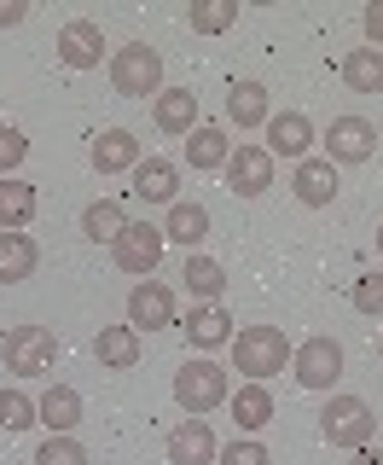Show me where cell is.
<instances>
[{"instance_id": "obj_1", "label": "cell", "mask_w": 383, "mask_h": 465, "mask_svg": "<svg viewBox=\"0 0 383 465\" xmlns=\"http://www.w3.org/2000/svg\"><path fill=\"white\" fill-rule=\"evenodd\" d=\"M227 349H232V372H244L250 384H268L290 361V338L279 326H244V331H232Z\"/></svg>"}, {"instance_id": "obj_2", "label": "cell", "mask_w": 383, "mask_h": 465, "mask_svg": "<svg viewBox=\"0 0 383 465\" xmlns=\"http://www.w3.org/2000/svg\"><path fill=\"white\" fill-rule=\"evenodd\" d=\"M111 87L128 99H157L163 94V53L145 47V41H128V47L111 53Z\"/></svg>"}, {"instance_id": "obj_3", "label": "cell", "mask_w": 383, "mask_h": 465, "mask_svg": "<svg viewBox=\"0 0 383 465\" xmlns=\"http://www.w3.org/2000/svg\"><path fill=\"white\" fill-rule=\"evenodd\" d=\"M232 396V384H227V367H215L210 355H198V361H186L181 372H174V401L186 407V419H203V413H215L221 401Z\"/></svg>"}, {"instance_id": "obj_4", "label": "cell", "mask_w": 383, "mask_h": 465, "mask_svg": "<svg viewBox=\"0 0 383 465\" xmlns=\"http://www.w3.org/2000/svg\"><path fill=\"white\" fill-rule=\"evenodd\" d=\"M372 430H378V413H372V401H360V396H331L326 413H319V436H326L331 448H349V454L372 442Z\"/></svg>"}, {"instance_id": "obj_5", "label": "cell", "mask_w": 383, "mask_h": 465, "mask_svg": "<svg viewBox=\"0 0 383 465\" xmlns=\"http://www.w3.org/2000/svg\"><path fill=\"white\" fill-rule=\"evenodd\" d=\"M0 355H6V372L41 378V372H53V361H58V338H53V326H12L6 343H0Z\"/></svg>"}, {"instance_id": "obj_6", "label": "cell", "mask_w": 383, "mask_h": 465, "mask_svg": "<svg viewBox=\"0 0 383 465\" xmlns=\"http://www.w3.org/2000/svg\"><path fill=\"white\" fill-rule=\"evenodd\" d=\"M163 227L157 222H128L123 227V239L111 244V256H116V268L123 273H140V280H152L157 273V262H163Z\"/></svg>"}, {"instance_id": "obj_7", "label": "cell", "mask_w": 383, "mask_h": 465, "mask_svg": "<svg viewBox=\"0 0 383 465\" xmlns=\"http://www.w3.org/2000/svg\"><path fill=\"white\" fill-rule=\"evenodd\" d=\"M290 367H297L302 390H331L337 378H343V343L319 331V338H308V343L290 349Z\"/></svg>"}, {"instance_id": "obj_8", "label": "cell", "mask_w": 383, "mask_h": 465, "mask_svg": "<svg viewBox=\"0 0 383 465\" xmlns=\"http://www.w3.org/2000/svg\"><path fill=\"white\" fill-rule=\"evenodd\" d=\"M372 152H378V123H366V116H331L326 163H366Z\"/></svg>"}, {"instance_id": "obj_9", "label": "cell", "mask_w": 383, "mask_h": 465, "mask_svg": "<svg viewBox=\"0 0 383 465\" xmlns=\"http://www.w3.org/2000/svg\"><path fill=\"white\" fill-rule=\"evenodd\" d=\"M227 186L239 198H261L273 186V152L268 145H232V157H227Z\"/></svg>"}, {"instance_id": "obj_10", "label": "cell", "mask_w": 383, "mask_h": 465, "mask_svg": "<svg viewBox=\"0 0 383 465\" xmlns=\"http://www.w3.org/2000/svg\"><path fill=\"white\" fill-rule=\"evenodd\" d=\"M58 58H64L70 70H99L105 64V29L93 18H70L58 29Z\"/></svg>"}, {"instance_id": "obj_11", "label": "cell", "mask_w": 383, "mask_h": 465, "mask_svg": "<svg viewBox=\"0 0 383 465\" xmlns=\"http://www.w3.org/2000/svg\"><path fill=\"white\" fill-rule=\"evenodd\" d=\"M128 326H145V331H163L174 326V291L163 280H140L134 291H128Z\"/></svg>"}, {"instance_id": "obj_12", "label": "cell", "mask_w": 383, "mask_h": 465, "mask_svg": "<svg viewBox=\"0 0 383 465\" xmlns=\"http://www.w3.org/2000/svg\"><path fill=\"white\" fill-rule=\"evenodd\" d=\"M163 448H169V465H215V454H221L210 419H181Z\"/></svg>"}, {"instance_id": "obj_13", "label": "cell", "mask_w": 383, "mask_h": 465, "mask_svg": "<svg viewBox=\"0 0 383 465\" xmlns=\"http://www.w3.org/2000/svg\"><path fill=\"white\" fill-rule=\"evenodd\" d=\"M290 193H297V203H308V210H331L337 203V163H326V157H302L297 174H290Z\"/></svg>"}, {"instance_id": "obj_14", "label": "cell", "mask_w": 383, "mask_h": 465, "mask_svg": "<svg viewBox=\"0 0 383 465\" xmlns=\"http://www.w3.org/2000/svg\"><path fill=\"white\" fill-rule=\"evenodd\" d=\"M308 145H314V123H308L302 111H273V116H268V152H273V157L302 163Z\"/></svg>"}, {"instance_id": "obj_15", "label": "cell", "mask_w": 383, "mask_h": 465, "mask_svg": "<svg viewBox=\"0 0 383 465\" xmlns=\"http://www.w3.org/2000/svg\"><path fill=\"white\" fill-rule=\"evenodd\" d=\"M134 193L140 203H181V169L169 163V157H140L134 163Z\"/></svg>"}, {"instance_id": "obj_16", "label": "cell", "mask_w": 383, "mask_h": 465, "mask_svg": "<svg viewBox=\"0 0 383 465\" xmlns=\"http://www.w3.org/2000/svg\"><path fill=\"white\" fill-rule=\"evenodd\" d=\"M140 134L134 128H105V134L93 140V169L99 174H134V163H140Z\"/></svg>"}, {"instance_id": "obj_17", "label": "cell", "mask_w": 383, "mask_h": 465, "mask_svg": "<svg viewBox=\"0 0 383 465\" xmlns=\"http://www.w3.org/2000/svg\"><path fill=\"white\" fill-rule=\"evenodd\" d=\"M152 123L163 128V134H192V128H198V94H192V87H163V94L152 99Z\"/></svg>"}, {"instance_id": "obj_18", "label": "cell", "mask_w": 383, "mask_h": 465, "mask_svg": "<svg viewBox=\"0 0 383 465\" xmlns=\"http://www.w3.org/2000/svg\"><path fill=\"white\" fill-rule=\"evenodd\" d=\"M268 116H273V94L261 82H232L227 87V123H239V128H268Z\"/></svg>"}, {"instance_id": "obj_19", "label": "cell", "mask_w": 383, "mask_h": 465, "mask_svg": "<svg viewBox=\"0 0 383 465\" xmlns=\"http://www.w3.org/2000/svg\"><path fill=\"white\" fill-rule=\"evenodd\" d=\"M227 157H232V140H227V128H221V123H198L186 134V163L192 169H203V174L227 169Z\"/></svg>"}, {"instance_id": "obj_20", "label": "cell", "mask_w": 383, "mask_h": 465, "mask_svg": "<svg viewBox=\"0 0 383 465\" xmlns=\"http://www.w3.org/2000/svg\"><path fill=\"white\" fill-rule=\"evenodd\" d=\"M163 239H169V244H186V251H198V244L210 239V210H203V203H192V198L169 203V215H163Z\"/></svg>"}, {"instance_id": "obj_21", "label": "cell", "mask_w": 383, "mask_h": 465, "mask_svg": "<svg viewBox=\"0 0 383 465\" xmlns=\"http://www.w3.org/2000/svg\"><path fill=\"white\" fill-rule=\"evenodd\" d=\"M93 355L105 372H134L140 367V331L134 326H105L93 338Z\"/></svg>"}, {"instance_id": "obj_22", "label": "cell", "mask_w": 383, "mask_h": 465, "mask_svg": "<svg viewBox=\"0 0 383 465\" xmlns=\"http://www.w3.org/2000/svg\"><path fill=\"white\" fill-rule=\"evenodd\" d=\"M186 338H192V349H227L232 343V314L221 309V302H198L192 309V320H186Z\"/></svg>"}, {"instance_id": "obj_23", "label": "cell", "mask_w": 383, "mask_h": 465, "mask_svg": "<svg viewBox=\"0 0 383 465\" xmlns=\"http://www.w3.org/2000/svg\"><path fill=\"white\" fill-rule=\"evenodd\" d=\"M41 268V244L29 232H0V285H24Z\"/></svg>"}, {"instance_id": "obj_24", "label": "cell", "mask_w": 383, "mask_h": 465, "mask_svg": "<svg viewBox=\"0 0 383 465\" xmlns=\"http://www.w3.org/2000/svg\"><path fill=\"white\" fill-rule=\"evenodd\" d=\"M35 413H41V425H47V436H70L82 425V396L70 384H47V396L35 401Z\"/></svg>"}, {"instance_id": "obj_25", "label": "cell", "mask_w": 383, "mask_h": 465, "mask_svg": "<svg viewBox=\"0 0 383 465\" xmlns=\"http://www.w3.org/2000/svg\"><path fill=\"white\" fill-rule=\"evenodd\" d=\"M35 210H41V198H35V186L29 181H0V232H24L29 222H35Z\"/></svg>"}, {"instance_id": "obj_26", "label": "cell", "mask_w": 383, "mask_h": 465, "mask_svg": "<svg viewBox=\"0 0 383 465\" xmlns=\"http://www.w3.org/2000/svg\"><path fill=\"white\" fill-rule=\"evenodd\" d=\"M123 227H128V210L116 198H99V203H87V210H82V239H93V244H116V239H123Z\"/></svg>"}, {"instance_id": "obj_27", "label": "cell", "mask_w": 383, "mask_h": 465, "mask_svg": "<svg viewBox=\"0 0 383 465\" xmlns=\"http://www.w3.org/2000/svg\"><path fill=\"white\" fill-rule=\"evenodd\" d=\"M186 291H192V302H221L227 297V268H221L215 256H186Z\"/></svg>"}, {"instance_id": "obj_28", "label": "cell", "mask_w": 383, "mask_h": 465, "mask_svg": "<svg viewBox=\"0 0 383 465\" xmlns=\"http://www.w3.org/2000/svg\"><path fill=\"white\" fill-rule=\"evenodd\" d=\"M227 407H232V425L239 430H261L273 419V396H268V384H239L227 396Z\"/></svg>"}, {"instance_id": "obj_29", "label": "cell", "mask_w": 383, "mask_h": 465, "mask_svg": "<svg viewBox=\"0 0 383 465\" xmlns=\"http://www.w3.org/2000/svg\"><path fill=\"white\" fill-rule=\"evenodd\" d=\"M343 87L349 94H383V53L378 47H355L343 58Z\"/></svg>"}, {"instance_id": "obj_30", "label": "cell", "mask_w": 383, "mask_h": 465, "mask_svg": "<svg viewBox=\"0 0 383 465\" xmlns=\"http://www.w3.org/2000/svg\"><path fill=\"white\" fill-rule=\"evenodd\" d=\"M186 24L198 29V35H227V29L239 24V0H192Z\"/></svg>"}, {"instance_id": "obj_31", "label": "cell", "mask_w": 383, "mask_h": 465, "mask_svg": "<svg viewBox=\"0 0 383 465\" xmlns=\"http://www.w3.org/2000/svg\"><path fill=\"white\" fill-rule=\"evenodd\" d=\"M29 425H41L35 401H29L24 390H6V384H0V430H29Z\"/></svg>"}, {"instance_id": "obj_32", "label": "cell", "mask_w": 383, "mask_h": 465, "mask_svg": "<svg viewBox=\"0 0 383 465\" xmlns=\"http://www.w3.org/2000/svg\"><path fill=\"white\" fill-rule=\"evenodd\" d=\"M29 465H87V448L76 442V436H47Z\"/></svg>"}, {"instance_id": "obj_33", "label": "cell", "mask_w": 383, "mask_h": 465, "mask_svg": "<svg viewBox=\"0 0 383 465\" xmlns=\"http://www.w3.org/2000/svg\"><path fill=\"white\" fill-rule=\"evenodd\" d=\"M215 465H273V448L256 442V436H239V442H227L215 454Z\"/></svg>"}, {"instance_id": "obj_34", "label": "cell", "mask_w": 383, "mask_h": 465, "mask_svg": "<svg viewBox=\"0 0 383 465\" xmlns=\"http://www.w3.org/2000/svg\"><path fill=\"white\" fill-rule=\"evenodd\" d=\"M29 157V140H24V128H12V123H0V181H12L18 174V163Z\"/></svg>"}, {"instance_id": "obj_35", "label": "cell", "mask_w": 383, "mask_h": 465, "mask_svg": "<svg viewBox=\"0 0 383 465\" xmlns=\"http://www.w3.org/2000/svg\"><path fill=\"white\" fill-rule=\"evenodd\" d=\"M349 302H355L360 314H378V320H383V273H378V268H372V273H360L355 291H349Z\"/></svg>"}, {"instance_id": "obj_36", "label": "cell", "mask_w": 383, "mask_h": 465, "mask_svg": "<svg viewBox=\"0 0 383 465\" xmlns=\"http://www.w3.org/2000/svg\"><path fill=\"white\" fill-rule=\"evenodd\" d=\"M360 29H366V41H372V47L383 53V0H372V6L360 12Z\"/></svg>"}, {"instance_id": "obj_37", "label": "cell", "mask_w": 383, "mask_h": 465, "mask_svg": "<svg viewBox=\"0 0 383 465\" xmlns=\"http://www.w3.org/2000/svg\"><path fill=\"white\" fill-rule=\"evenodd\" d=\"M29 18V6H24V0H0V29H18Z\"/></svg>"}, {"instance_id": "obj_38", "label": "cell", "mask_w": 383, "mask_h": 465, "mask_svg": "<svg viewBox=\"0 0 383 465\" xmlns=\"http://www.w3.org/2000/svg\"><path fill=\"white\" fill-rule=\"evenodd\" d=\"M355 465H383V448L372 454V448H355Z\"/></svg>"}, {"instance_id": "obj_39", "label": "cell", "mask_w": 383, "mask_h": 465, "mask_svg": "<svg viewBox=\"0 0 383 465\" xmlns=\"http://www.w3.org/2000/svg\"><path fill=\"white\" fill-rule=\"evenodd\" d=\"M378 256H383V227H378Z\"/></svg>"}, {"instance_id": "obj_40", "label": "cell", "mask_w": 383, "mask_h": 465, "mask_svg": "<svg viewBox=\"0 0 383 465\" xmlns=\"http://www.w3.org/2000/svg\"><path fill=\"white\" fill-rule=\"evenodd\" d=\"M378 361H383V338H378Z\"/></svg>"}, {"instance_id": "obj_41", "label": "cell", "mask_w": 383, "mask_h": 465, "mask_svg": "<svg viewBox=\"0 0 383 465\" xmlns=\"http://www.w3.org/2000/svg\"><path fill=\"white\" fill-rule=\"evenodd\" d=\"M6 465H12V460H6Z\"/></svg>"}]
</instances>
